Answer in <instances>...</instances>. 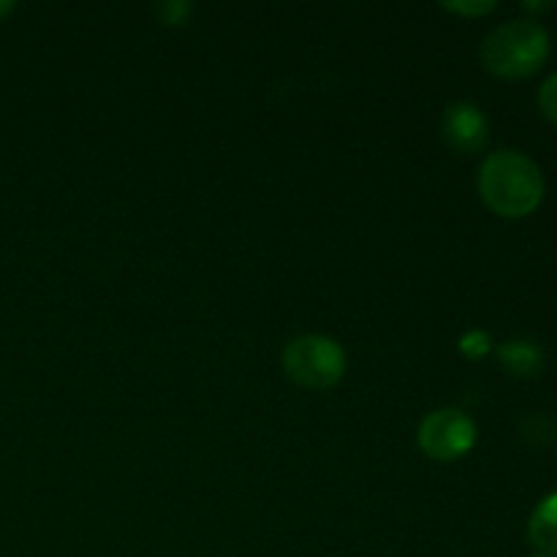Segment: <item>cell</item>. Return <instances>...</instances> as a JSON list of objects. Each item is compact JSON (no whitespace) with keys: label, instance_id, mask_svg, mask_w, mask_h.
I'll use <instances>...</instances> for the list:
<instances>
[{"label":"cell","instance_id":"7c38bea8","mask_svg":"<svg viewBox=\"0 0 557 557\" xmlns=\"http://www.w3.org/2000/svg\"><path fill=\"white\" fill-rule=\"evenodd\" d=\"M11 9H14V3H9V0H0V16L9 14Z\"/></svg>","mask_w":557,"mask_h":557},{"label":"cell","instance_id":"ba28073f","mask_svg":"<svg viewBox=\"0 0 557 557\" xmlns=\"http://www.w3.org/2000/svg\"><path fill=\"white\" fill-rule=\"evenodd\" d=\"M490 348H493V343H490L487 332L482 330L466 332V335L460 337V351L466 354L468 359H482L484 354H490Z\"/></svg>","mask_w":557,"mask_h":557},{"label":"cell","instance_id":"52a82bcc","mask_svg":"<svg viewBox=\"0 0 557 557\" xmlns=\"http://www.w3.org/2000/svg\"><path fill=\"white\" fill-rule=\"evenodd\" d=\"M498 359L511 375L520 379H533L544 368V351L531 341H509L498 346Z\"/></svg>","mask_w":557,"mask_h":557},{"label":"cell","instance_id":"5b68a950","mask_svg":"<svg viewBox=\"0 0 557 557\" xmlns=\"http://www.w3.org/2000/svg\"><path fill=\"white\" fill-rule=\"evenodd\" d=\"M444 139L457 152H479L490 139V120L473 101L449 103L444 112Z\"/></svg>","mask_w":557,"mask_h":557},{"label":"cell","instance_id":"9c48e42d","mask_svg":"<svg viewBox=\"0 0 557 557\" xmlns=\"http://www.w3.org/2000/svg\"><path fill=\"white\" fill-rule=\"evenodd\" d=\"M539 109H542V114L549 123L557 125V74L549 76L542 85V90H539Z\"/></svg>","mask_w":557,"mask_h":557},{"label":"cell","instance_id":"4fadbf2b","mask_svg":"<svg viewBox=\"0 0 557 557\" xmlns=\"http://www.w3.org/2000/svg\"><path fill=\"white\" fill-rule=\"evenodd\" d=\"M539 557H547V555H539Z\"/></svg>","mask_w":557,"mask_h":557},{"label":"cell","instance_id":"8fae6325","mask_svg":"<svg viewBox=\"0 0 557 557\" xmlns=\"http://www.w3.org/2000/svg\"><path fill=\"white\" fill-rule=\"evenodd\" d=\"M163 11H166V22H180L177 14H185L188 11V5L185 3H169V5H161Z\"/></svg>","mask_w":557,"mask_h":557},{"label":"cell","instance_id":"7a4b0ae2","mask_svg":"<svg viewBox=\"0 0 557 557\" xmlns=\"http://www.w3.org/2000/svg\"><path fill=\"white\" fill-rule=\"evenodd\" d=\"M549 33L533 20H511L495 27L482 47V60L487 71L504 79H522L531 76L547 63Z\"/></svg>","mask_w":557,"mask_h":557},{"label":"cell","instance_id":"30bf717a","mask_svg":"<svg viewBox=\"0 0 557 557\" xmlns=\"http://www.w3.org/2000/svg\"><path fill=\"white\" fill-rule=\"evenodd\" d=\"M444 9L449 11H457V14H468V16H479V14H487V11L495 9L493 0H473V3H468V0H462V3H444Z\"/></svg>","mask_w":557,"mask_h":557},{"label":"cell","instance_id":"6da1fadb","mask_svg":"<svg viewBox=\"0 0 557 557\" xmlns=\"http://www.w3.org/2000/svg\"><path fill=\"white\" fill-rule=\"evenodd\" d=\"M479 194L500 218H525L544 199V174L533 158L520 150H498L479 169Z\"/></svg>","mask_w":557,"mask_h":557},{"label":"cell","instance_id":"277c9868","mask_svg":"<svg viewBox=\"0 0 557 557\" xmlns=\"http://www.w3.org/2000/svg\"><path fill=\"white\" fill-rule=\"evenodd\" d=\"M476 444V424L460 408H438L419 424V446L433 460H457Z\"/></svg>","mask_w":557,"mask_h":557},{"label":"cell","instance_id":"3957f363","mask_svg":"<svg viewBox=\"0 0 557 557\" xmlns=\"http://www.w3.org/2000/svg\"><path fill=\"white\" fill-rule=\"evenodd\" d=\"M283 370L305 389H330L346 373V351L326 335H299L283 348Z\"/></svg>","mask_w":557,"mask_h":557},{"label":"cell","instance_id":"8992f818","mask_svg":"<svg viewBox=\"0 0 557 557\" xmlns=\"http://www.w3.org/2000/svg\"><path fill=\"white\" fill-rule=\"evenodd\" d=\"M528 539L533 547L547 557L557 555V493L547 495L542 504L533 509L528 522Z\"/></svg>","mask_w":557,"mask_h":557}]
</instances>
